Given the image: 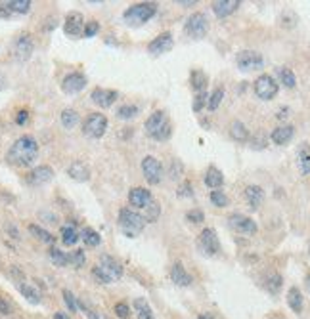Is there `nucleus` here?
<instances>
[{"label":"nucleus","instance_id":"2f4dec72","mask_svg":"<svg viewBox=\"0 0 310 319\" xmlns=\"http://www.w3.org/2000/svg\"><path fill=\"white\" fill-rule=\"evenodd\" d=\"M29 234L35 235L38 241H42V243H54L56 241V237L50 234V232H46L44 228H40V226H37V224H29Z\"/></svg>","mask_w":310,"mask_h":319},{"label":"nucleus","instance_id":"20e7f679","mask_svg":"<svg viewBox=\"0 0 310 319\" xmlns=\"http://www.w3.org/2000/svg\"><path fill=\"white\" fill-rule=\"evenodd\" d=\"M119 226L126 237H136L146 228V218L132 209H121L119 210Z\"/></svg>","mask_w":310,"mask_h":319},{"label":"nucleus","instance_id":"603ef678","mask_svg":"<svg viewBox=\"0 0 310 319\" xmlns=\"http://www.w3.org/2000/svg\"><path fill=\"white\" fill-rule=\"evenodd\" d=\"M77 306H79V310H81V312H83V314H85L88 319H100L98 314H96V312H94L92 308L88 306L87 302H77Z\"/></svg>","mask_w":310,"mask_h":319},{"label":"nucleus","instance_id":"f257e3e1","mask_svg":"<svg viewBox=\"0 0 310 319\" xmlns=\"http://www.w3.org/2000/svg\"><path fill=\"white\" fill-rule=\"evenodd\" d=\"M38 157V144L33 136L25 134L17 138L12 144V148L8 149L6 159L15 166H31Z\"/></svg>","mask_w":310,"mask_h":319},{"label":"nucleus","instance_id":"aec40b11","mask_svg":"<svg viewBox=\"0 0 310 319\" xmlns=\"http://www.w3.org/2000/svg\"><path fill=\"white\" fill-rule=\"evenodd\" d=\"M239 6H241L239 0H216V2H212V12L216 17H228L236 12Z\"/></svg>","mask_w":310,"mask_h":319},{"label":"nucleus","instance_id":"dca6fc26","mask_svg":"<svg viewBox=\"0 0 310 319\" xmlns=\"http://www.w3.org/2000/svg\"><path fill=\"white\" fill-rule=\"evenodd\" d=\"M117 92L115 90H109V88H94L92 90V94H90V99L102 107V109H107V107H111L113 103L117 101Z\"/></svg>","mask_w":310,"mask_h":319},{"label":"nucleus","instance_id":"f704fd0d","mask_svg":"<svg viewBox=\"0 0 310 319\" xmlns=\"http://www.w3.org/2000/svg\"><path fill=\"white\" fill-rule=\"evenodd\" d=\"M278 77H280V82L287 86V88H295L297 86V77H295V73L289 67H280L278 69Z\"/></svg>","mask_w":310,"mask_h":319},{"label":"nucleus","instance_id":"37998d69","mask_svg":"<svg viewBox=\"0 0 310 319\" xmlns=\"http://www.w3.org/2000/svg\"><path fill=\"white\" fill-rule=\"evenodd\" d=\"M159 212H161V209H159V205L155 203V201H151L148 207H146V222H155L157 218H159Z\"/></svg>","mask_w":310,"mask_h":319},{"label":"nucleus","instance_id":"7ed1b4c3","mask_svg":"<svg viewBox=\"0 0 310 319\" xmlns=\"http://www.w3.org/2000/svg\"><path fill=\"white\" fill-rule=\"evenodd\" d=\"M157 13V4L155 2H140V4H134L130 8H126L123 13V19L126 25H142L149 21L153 15Z\"/></svg>","mask_w":310,"mask_h":319},{"label":"nucleus","instance_id":"ddd939ff","mask_svg":"<svg viewBox=\"0 0 310 319\" xmlns=\"http://www.w3.org/2000/svg\"><path fill=\"white\" fill-rule=\"evenodd\" d=\"M85 31V17L81 12H69L65 15L63 23V33L71 38H79Z\"/></svg>","mask_w":310,"mask_h":319},{"label":"nucleus","instance_id":"6e6552de","mask_svg":"<svg viewBox=\"0 0 310 319\" xmlns=\"http://www.w3.org/2000/svg\"><path fill=\"white\" fill-rule=\"evenodd\" d=\"M33 50H35V42H33V38H31L29 33H21L19 37L13 40V46H12L13 58L19 63L27 62V60L33 56Z\"/></svg>","mask_w":310,"mask_h":319},{"label":"nucleus","instance_id":"0eeeda50","mask_svg":"<svg viewBox=\"0 0 310 319\" xmlns=\"http://www.w3.org/2000/svg\"><path fill=\"white\" fill-rule=\"evenodd\" d=\"M280 86L274 80V77L270 75H261L257 80H255V94L257 98H261L262 101H270V99L276 98Z\"/></svg>","mask_w":310,"mask_h":319},{"label":"nucleus","instance_id":"09e8293b","mask_svg":"<svg viewBox=\"0 0 310 319\" xmlns=\"http://www.w3.org/2000/svg\"><path fill=\"white\" fill-rule=\"evenodd\" d=\"M186 220H190L192 224H201V222L205 220V214H203V210L192 209L186 212Z\"/></svg>","mask_w":310,"mask_h":319},{"label":"nucleus","instance_id":"a878e982","mask_svg":"<svg viewBox=\"0 0 310 319\" xmlns=\"http://www.w3.org/2000/svg\"><path fill=\"white\" fill-rule=\"evenodd\" d=\"M287 304H289V308H291L295 314H301V312H303L305 300H303V293H301L299 287H291V289L287 291Z\"/></svg>","mask_w":310,"mask_h":319},{"label":"nucleus","instance_id":"cd10ccee","mask_svg":"<svg viewBox=\"0 0 310 319\" xmlns=\"http://www.w3.org/2000/svg\"><path fill=\"white\" fill-rule=\"evenodd\" d=\"M230 138L236 140V142H247L249 140L247 126L241 123V121H234V123L230 124Z\"/></svg>","mask_w":310,"mask_h":319},{"label":"nucleus","instance_id":"680f3d73","mask_svg":"<svg viewBox=\"0 0 310 319\" xmlns=\"http://www.w3.org/2000/svg\"><path fill=\"white\" fill-rule=\"evenodd\" d=\"M54 319H71V318L65 316V314H62V312H56V314H54Z\"/></svg>","mask_w":310,"mask_h":319},{"label":"nucleus","instance_id":"c9c22d12","mask_svg":"<svg viewBox=\"0 0 310 319\" xmlns=\"http://www.w3.org/2000/svg\"><path fill=\"white\" fill-rule=\"evenodd\" d=\"M60 119H62L63 126H65V128H69V130H71V128H75V126L79 124V121H81L79 113H77L75 109H63L62 111V117H60Z\"/></svg>","mask_w":310,"mask_h":319},{"label":"nucleus","instance_id":"4c0bfd02","mask_svg":"<svg viewBox=\"0 0 310 319\" xmlns=\"http://www.w3.org/2000/svg\"><path fill=\"white\" fill-rule=\"evenodd\" d=\"M48 254H50V260H52L56 266H60V268H63V266L69 264V254H65V252L60 250L58 246H52L48 250Z\"/></svg>","mask_w":310,"mask_h":319},{"label":"nucleus","instance_id":"2eb2a0df","mask_svg":"<svg viewBox=\"0 0 310 319\" xmlns=\"http://www.w3.org/2000/svg\"><path fill=\"white\" fill-rule=\"evenodd\" d=\"M52 178H54V168L48 166V164H40V166H35L27 174V184L37 187V185L48 184Z\"/></svg>","mask_w":310,"mask_h":319},{"label":"nucleus","instance_id":"a18cd8bd","mask_svg":"<svg viewBox=\"0 0 310 319\" xmlns=\"http://www.w3.org/2000/svg\"><path fill=\"white\" fill-rule=\"evenodd\" d=\"M69 262L73 264L75 268H83L85 262H87V256H85V250H73L69 254Z\"/></svg>","mask_w":310,"mask_h":319},{"label":"nucleus","instance_id":"72a5a7b5","mask_svg":"<svg viewBox=\"0 0 310 319\" xmlns=\"http://www.w3.org/2000/svg\"><path fill=\"white\" fill-rule=\"evenodd\" d=\"M81 239L85 241L87 246H98L100 243H102V235H100L96 230H92V228H83Z\"/></svg>","mask_w":310,"mask_h":319},{"label":"nucleus","instance_id":"7c9ffc66","mask_svg":"<svg viewBox=\"0 0 310 319\" xmlns=\"http://www.w3.org/2000/svg\"><path fill=\"white\" fill-rule=\"evenodd\" d=\"M134 310H136L138 319H155L153 312H151V306L148 304V300H144V298H136L134 300Z\"/></svg>","mask_w":310,"mask_h":319},{"label":"nucleus","instance_id":"473e14b6","mask_svg":"<svg viewBox=\"0 0 310 319\" xmlns=\"http://www.w3.org/2000/svg\"><path fill=\"white\" fill-rule=\"evenodd\" d=\"M6 6L12 13H29L33 2L31 0H8Z\"/></svg>","mask_w":310,"mask_h":319},{"label":"nucleus","instance_id":"423d86ee","mask_svg":"<svg viewBox=\"0 0 310 319\" xmlns=\"http://www.w3.org/2000/svg\"><path fill=\"white\" fill-rule=\"evenodd\" d=\"M184 31H186L188 37L203 38L207 35V31H209V19H207V15L203 12L192 13V15L188 17L186 25H184Z\"/></svg>","mask_w":310,"mask_h":319},{"label":"nucleus","instance_id":"4468645a","mask_svg":"<svg viewBox=\"0 0 310 319\" xmlns=\"http://www.w3.org/2000/svg\"><path fill=\"white\" fill-rule=\"evenodd\" d=\"M87 88V77L79 71H73V73L65 75L62 80V90L65 94H79Z\"/></svg>","mask_w":310,"mask_h":319},{"label":"nucleus","instance_id":"5701e85b","mask_svg":"<svg viewBox=\"0 0 310 319\" xmlns=\"http://www.w3.org/2000/svg\"><path fill=\"white\" fill-rule=\"evenodd\" d=\"M245 199H247L249 207L257 210L264 203V189L261 185H247L245 187Z\"/></svg>","mask_w":310,"mask_h":319},{"label":"nucleus","instance_id":"f03ea898","mask_svg":"<svg viewBox=\"0 0 310 319\" xmlns=\"http://www.w3.org/2000/svg\"><path fill=\"white\" fill-rule=\"evenodd\" d=\"M144 128H146V134L151 136L153 140H159V142L169 140L173 134V128H171L169 117H167L165 111H155L153 115H149Z\"/></svg>","mask_w":310,"mask_h":319},{"label":"nucleus","instance_id":"6e6d98bb","mask_svg":"<svg viewBox=\"0 0 310 319\" xmlns=\"http://www.w3.org/2000/svg\"><path fill=\"white\" fill-rule=\"evenodd\" d=\"M178 197H194V189H192V184L190 182H184V184L178 187Z\"/></svg>","mask_w":310,"mask_h":319},{"label":"nucleus","instance_id":"3c124183","mask_svg":"<svg viewBox=\"0 0 310 319\" xmlns=\"http://www.w3.org/2000/svg\"><path fill=\"white\" fill-rule=\"evenodd\" d=\"M63 300H65V304H67V308H69V312H77L79 310V306H77V300H75V295L71 293V291H63Z\"/></svg>","mask_w":310,"mask_h":319},{"label":"nucleus","instance_id":"5fc2aeb1","mask_svg":"<svg viewBox=\"0 0 310 319\" xmlns=\"http://www.w3.org/2000/svg\"><path fill=\"white\" fill-rule=\"evenodd\" d=\"M251 148L253 149H264L266 148V136L264 134H257L251 140Z\"/></svg>","mask_w":310,"mask_h":319},{"label":"nucleus","instance_id":"774afa93","mask_svg":"<svg viewBox=\"0 0 310 319\" xmlns=\"http://www.w3.org/2000/svg\"><path fill=\"white\" fill-rule=\"evenodd\" d=\"M309 254H310V246H309Z\"/></svg>","mask_w":310,"mask_h":319},{"label":"nucleus","instance_id":"9d476101","mask_svg":"<svg viewBox=\"0 0 310 319\" xmlns=\"http://www.w3.org/2000/svg\"><path fill=\"white\" fill-rule=\"evenodd\" d=\"M142 174L148 180V184H159L163 178V166L155 157H144L142 159Z\"/></svg>","mask_w":310,"mask_h":319},{"label":"nucleus","instance_id":"412c9836","mask_svg":"<svg viewBox=\"0 0 310 319\" xmlns=\"http://www.w3.org/2000/svg\"><path fill=\"white\" fill-rule=\"evenodd\" d=\"M293 136H295V128L291 124H282V126H278V128L272 130L270 140H272L274 144H278V146H286L287 142H291Z\"/></svg>","mask_w":310,"mask_h":319},{"label":"nucleus","instance_id":"de8ad7c7","mask_svg":"<svg viewBox=\"0 0 310 319\" xmlns=\"http://www.w3.org/2000/svg\"><path fill=\"white\" fill-rule=\"evenodd\" d=\"M207 99H209L207 92H198V96L194 99V113H199V111L203 109L207 105Z\"/></svg>","mask_w":310,"mask_h":319},{"label":"nucleus","instance_id":"79ce46f5","mask_svg":"<svg viewBox=\"0 0 310 319\" xmlns=\"http://www.w3.org/2000/svg\"><path fill=\"white\" fill-rule=\"evenodd\" d=\"M211 203L214 207H218V209H224V207H228V197H226V193L220 191V189H212Z\"/></svg>","mask_w":310,"mask_h":319},{"label":"nucleus","instance_id":"c756f323","mask_svg":"<svg viewBox=\"0 0 310 319\" xmlns=\"http://www.w3.org/2000/svg\"><path fill=\"white\" fill-rule=\"evenodd\" d=\"M60 235H62V243L65 246H73L81 239V234L75 230V226H63L60 230Z\"/></svg>","mask_w":310,"mask_h":319},{"label":"nucleus","instance_id":"0e129e2a","mask_svg":"<svg viewBox=\"0 0 310 319\" xmlns=\"http://www.w3.org/2000/svg\"><path fill=\"white\" fill-rule=\"evenodd\" d=\"M307 287H309V293H310V273L307 275Z\"/></svg>","mask_w":310,"mask_h":319},{"label":"nucleus","instance_id":"4d7b16f0","mask_svg":"<svg viewBox=\"0 0 310 319\" xmlns=\"http://www.w3.org/2000/svg\"><path fill=\"white\" fill-rule=\"evenodd\" d=\"M27 121H29V111H27V109L17 111V115H15V124L23 126V124L27 123Z\"/></svg>","mask_w":310,"mask_h":319},{"label":"nucleus","instance_id":"052dcab7","mask_svg":"<svg viewBox=\"0 0 310 319\" xmlns=\"http://www.w3.org/2000/svg\"><path fill=\"white\" fill-rule=\"evenodd\" d=\"M287 115H289V109H287V107H282L280 113H278V119H286Z\"/></svg>","mask_w":310,"mask_h":319},{"label":"nucleus","instance_id":"f8f14e48","mask_svg":"<svg viewBox=\"0 0 310 319\" xmlns=\"http://www.w3.org/2000/svg\"><path fill=\"white\" fill-rule=\"evenodd\" d=\"M198 245L199 248L205 252V254H216L218 250H220V241H218V237H216V232L211 230V228H205L201 234H199V239H198Z\"/></svg>","mask_w":310,"mask_h":319},{"label":"nucleus","instance_id":"69168bd1","mask_svg":"<svg viewBox=\"0 0 310 319\" xmlns=\"http://www.w3.org/2000/svg\"><path fill=\"white\" fill-rule=\"evenodd\" d=\"M198 319H212V318H211V316H199Z\"/></svg>","mask_w":310,"mask_h":319},{"label":"nucleus","instance_id":"1a4fd4ad","mask_svg":"<svg viewBox=\"0 0 310 319\" xmlns=\"http://www.w3.org/2000/svg\"><path fill=\"white\" fill-rule=\"evenodd\" d=\"M236 63L241 71H255L264 65V58L255 50H241L236 56Z\"/></svg>","mask_w":310,"mask_h":319},{"label":"nucleus","instance_id":"8fccbe9b","mask_svg":"<svg viewBox=\"0 0 310 319\" xmlns=\"http://www.w3.org/2000/svg\"><path fill=\"white\" fill-rule=\"evenodd\" d=\"M115 316L121 319H128L130 318V308L126 306L124 302H117L115 304Z\"/></svg>","mask_w":310,"mask_h":319},{"label":"nucleus","instance_id":"338daca9","mask_svg":"<svg viewBox=\"0 0 310 319\" xmlns=\"http://www.w3.org/2000/svg\"><path fill=\"white\" fill-rule=\"evenodd\" d=\"M2 82H4V80H2V77H0V88H2Z\"/></svg>","mask_w":310,"mask_h":319},{"label":"nucleus","instance_id":"c85d7f7f","mask_svg":"<svg viewBox=\"0 0 310 319\" xmlns=\"http://www.w3.org/2000/svg\"><path fill=\"white\" fill-rule=\"evenodd\" d=\"M207 82H209V77L203 73V71H199V69L192 71V75H190V84H192V88H194L196 92H205Z\"/></svg>","mask_w":310,"mask_h":319},{"label":"nucleus","instance_id":"e2e57ef3","mask_svg":"<svg viewBox=\"0 0 310 319\" xmlns=\"http://www.w3.org/2000/svg\"><path fill=\"white\" fill-rule=\"evenodd\" d=\"M178 4H180V6H194V4H196V2H184V0H180V2H178Z\"/></svg>","mask_w":310,"mask_h":319},{"label":"nucleus","instance_id":"f3484780","mask_svg":"<svg viewBox=\"0 0 310 319\" xmlns=\"http://www.w3.org/2000/svg\"><path fill=\"white\" fill-rule=\"evenodd\" d=\"M174 40H173V35L169 33V31H165L161 33L159 37H155L151 42L148 44V52L149 54H153V56H159V54H165V52H169V50L173 48Z\"/></svg>","mask_w":310,"mask_h":319},{"label":"nucleus","instance_id":"58836bf2","mask_svg":"<svg viewBox=\"0 0 310 319\" xmlns=\"http://www.w3.org/2000/svg\"><path fill=\"white\" fill-rule=\"evenodd\" d=\"M222 99H224V88L222 86H218V88L212 90V94L209 96V99H207V109L216 111L218 109V105L222 103Z\"/></svg>","mask_w":310,"mask_h":319},{"label":"nucleus","instance_id":"b1692460","mask_svg":"<svg viewBox=\"0 0 310 319\" xmlns=\"http://www.w3.org/2000/svg\"><path fill=\"white\" fill-rule=\"evenodd\" d=\"M171 279H173L178 287H190L192 281H194V279H192V275L188 273L186 268H184L180 262H176L173 268H171Z\"/></svg>","mask_w":310,"mask_h":319},{"label":"nucleus","instance_id":"bf43d9fd","mask_svg":"<svg viewBox=\"0 0 310 319\" xmlns=\"http://www.w3.org/2000/svg\"><path fill=\"white\" fill-rule=\"evenodd\" d=\"M12 15V12L8 10V6H6V2H0V17L2 19H8Z\"/></svg>","mask_w":310,"mask_h":319},{"label":"nucleus","instance_id":"e433bc0d","mask_svg":"<svg viewBox=\"0 0 310 319\" xmlns=\"http://www.w3.org/2000/svg\"><path fill=\"white\" fill-rule=\"evenodd\" d=\"M282 283H284L282 281V275L274 271V273H270V275L266 277L264 287L268 289V293H270V295H278V293H280V289H282Z\"/></svg>","mask_w":310,"mask_h":319},{"label":"nucleus","instance_id":"a19ab883","mask_svg":"<svg viewBox=\"0 0 310 319\" xmlns=\"http://www.w3.org/2000/svg\"><path fill=\"white\" fill-rule=\"evenodd\" d=\"M136 115H138L136 105H121V107L117 109V117L123 119V121H130V119H134Z\"/></svg>","mask_w":310,"mask_h":319},{"label":"nucleus","instance_id":"9b49d317","mask_svg":"<svg viewBox=\"0 0 310 319\" xmlns=\"http://www.w3.org/2000/svg\"><path fill=\"white\" fill-rule=\"evenodd\" d=\"M228 224H230V228L236 232V234H241V235H255L257 234V224L253 218H249V216H243V214H232L230 218H228Z\"/></svg>","mask_w":310,"mask_h":319},{"label":"nucleus","instance_id":"39448f33","mask_svg":"<svg viewBox=\"0 0 310 319\" xmlns=\"http://www.w3.org/2000/svg\"><path fill=\"white\" fill-rule=\"evenodd\" d=\"M107 126H109V123H107V117L103 113H92L83 123V134L98 140L107 132Z\"/></svg>","mask_w":310,"mask_h":319},{"label":"nucleus","instance_id":"c03bdc74","mask_svg":"<svg viewBox=\"0 0 310 319\" xmlns=\"http://www.w3.org/2000/svg\"><path fill=\"white\" fill-rule=\"evenodd\" d=\"M92 277H94V279H96L98 283H102V285H109V283H113L111 277H109L105 271L102 270L100 266H94V268H92Z\"/></svg>","mask_w":310,"mask_h":319},{"label":"nucleus","instance_id":"a211bd4d","mask_svg":"<svg viewBox=\"0 0 310 319\" xmlns=\"http://www.w3.org/2000/svg\"><path fill=\"white\" fill-rule=\"evenodd\" d=\"M153 201L151 191L146 187H132L128 191V203L134 207V209H146L149 203Z\"/></svg>","mask_w":310,"mask_h":319},{"label":"nucleus","instance_id":"4be33fe9","mask_svg":"<svg viewBox=\"0 0 310 319\" xmlns=\"http://www.w3.org/2000/svg\"><path fill=\"white\" fill-rule=\"evenodd\" d=\"M67 174H69V178H73L75 182H88L90 180V168L83 160H75L73 164L67 168Z\"/></svg>","mask_w":310,"mask_h":319},{"label":"nucleus","instance_id":"bb28decb","mask_svg":"<svg viewBox=\"0 0 310 319\" xmlns=\"http://www.w3.org/2000/svg\"><path fill=\"white\" fill-rule=\"evenodd\" d=\"M224 184V174L216 166H211L207 174H205V185L207 187H211V189H218V187H222Z\"/></svg>","mask_w":310,"mask_h":319},{"label":"nucleus","instance_id":"393cba45","mask_svg":"<svg viewBox=\"0 0 310 319\" xmlns=\"http://www.w3.org/2000/svg\"><path fill=\"white\" fill-rule=\"evenodd\" d=\"M297 162H299V170L303 176H309L310 174V144H301L297 153Z\"/></svg>","mask_w":310,"mask_h":319},{"label":"nucleus","instance_id":"864d4df0","mask_svg":"<svg viewBox=\"0 0 310 319\" xmlns=\"http://www.w3.org/2000/svg\"><path fill=\"white\" fill-rule=\"evenodd\" d=\"M282 25H286V27H295V25H297V15L293 12L282 13Z\"/></svg>","mask_w":310,"mask_h":319},{"label":"nucleus","instance_id":"6ab92c4d","mask_svg":"<svg viewBox=\"0 0 310 319\" xmlns=\"http://www.w3.org/2000/svg\"><path fill=\"white\" fill-rule=\"evenodd\" d=\"M100 268L105 271L113 281L115 279H121L123 277V266L117 258L109 256V254H102V260H100Z\"/></svg>","mask_w":310,"mask_h":319},{"label":"nucleus","instance_id":"13d9d810","mask_svg":"<svg viewBox=\"0 0 310 319\" xmlns=\"http://www.w3.org/2000/svg\"><path fill=\"white\" fill-rule=\"evenodd\" d=\"M8 314H12V306H10V302H8V300H4V298H0V316H8Z\"/></svg>","mask_w":310,"mask_h":319},{"label":"nucleus","instance_id":"49530a36","mask_svg":"<svg viewBox=\"0 0 310 319\" xmlns=\"http://www.w3.org/2000/svg\"><path fill=\"white\" fill-rule=\"evenodd\" d=\"M98 31H100L98 21H87V23H85V31H83V37H87V38L96 37V35H98Z\"/></svg>","mask_w":310,"mask_h":319},{"label":"nucleus","instance_id":"ea45409f","mask_svg":"<svg viewBox=\"0 0 310 319\" xmlns=\"http://www.w3.org/2000/svg\"><path fill=\"white\" fill-rule=\"evenodd\" d=\"M19 293H21L31 304H38V302H40V296H38L37 289L31 287V285H27V283H21V285H19Z\"/></svg>","mask_w":310,"mask_h":319}]
</instances>
